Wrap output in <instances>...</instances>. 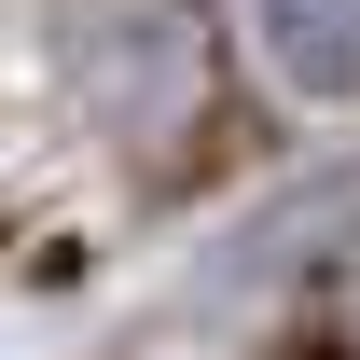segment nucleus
Returning <instances> with one entry per match:
<instances>
[{
    "instance_id": "nucleus-2",
    "label": "nucleus",
    "mask_w": 360,
    "mask_h": 360,
    "mask_svg": "<svg viewBox=\"0 0 360 360\" xmlns=\"http://www.w3.org/2000/svg\"><path fill=\"white\" fill-rule=\"evenodd\" d=\"M291 97H360V0H250Z\"/></svg>"
},
{
    "instance_id": "nucleus-1",
    "label": "nucleus",
    "mask_w": 360,
    "mask_h": 360,
    "mask_svg": "<svg viewBox=\"0 0 360 360\" xmlns=\"http://www.w3.org/2000/svg\"><path fill=\"white\" fill-rule=\"evenodd\" d=\"M70 84L111 139H180L208 111V14L194 0H70Z\"/></svg>"
}]
</instances>
